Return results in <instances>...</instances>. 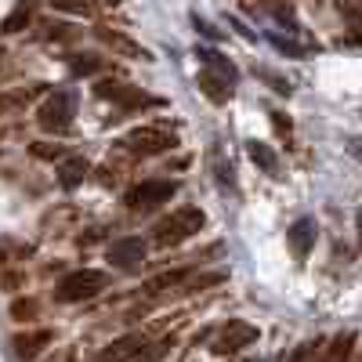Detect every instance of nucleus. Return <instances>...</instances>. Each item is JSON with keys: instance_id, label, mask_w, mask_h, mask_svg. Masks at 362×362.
Listing matches in <instances>:
<instances>
[{"instance_id": "nucleus-3", "label": "nucleus", "mask_w": 362, "mask_h": 362, "mask_svg": "<svg viewBox=\"0 0 362 362\" xmlns=\"http://www.w3.org/2000/svg\"><path fill=\"white\" fill-rule=\"evenodd\" d=\"M119 145L134 156H163V153H170V148H177V134H167L160 127H138Z\"/></svg>"}, {"instance_id": "nucleus-13", "label": "nucleus", "mask_w": 362, "mask_h": 362, "mask_svg": "<svg viewBox=\"0 0 362 362\" xmlns=\"http://www.w3.org/2000/svg\"><path fill=\"white\" fill-rule=\"evenodd\" d=\"M83 177H87V160H80V156H69V160H62V163H58V185H62L66 192L80 189V185H83Z\"/></svg>"}, {"instance_id": "nucleus-17", "label": "nucleus", "mask_w": 362, "mask_h": 362, "mask_svg": "<svg viewBox=\"0 0 362 362\" xmlns=\"http://www.w3.org/2000/svg\"><path fill=\"white\" fill-rule=\"evenodd\" d=\"M29 18H33V0H22V4L4 18V33H18V29L29 25Z\"/></svg>"}, {"instance_id": "nucleus-11", "label": "nucleus", "mask_w": 362, "mask_h": 362, "mask_svg": "<svg viewBox=\"0 0 362 362\" xmlns=\"http://www.w3.org/2000/svg\"><path fill=\"white\" fill-rule=\"evenodd\" d=\"M315 235H319V225H315L312 218H297V221L290 225V232H286L290 250H293L297 257H308L312 247H315Z\"/></svg>"}, {"instance_id": "nucleus-20", "label": "nucleus", "mask_w": 362, "mask_h": 362, "mask_svg": "<svg viewBox=\"0 0 362 362\" xmlns=\"http://www.w3.org/2000/svg\"><path fill=\"white\" fill-rule=\"evenodd\" d=\"M37 300H29V297H18L15 305H11V319H18V322H29V319H37Z\"/></svg>"}, {"instance_id": "nucleus-5", "label": "nucleus", "mask_w": 362, "mask_h": 362, "mask_svg": "<svg viewBox=\"0 0 362 362\" xmlns=\"http://www.w3.org/2000/svg\"><path fill=\"white\" fill-rule=\"evenodd\" d=\"M95 95L98 98H112V102H119L124 109H153V105H163V98L148 95V90H141V87H131V83H116V80L95 83Z\"/></svg>"}, {"instance_id": "nucleus-21", "label": "nucleus", "mask_w": 362, "mask_h": 362, "mask_svg": "<svg viewBox=\"0 0 362 362\" xmlns=\"http://www.w3.org/2000/svg\"><path fill=\"white\" fill-rule=\"evenodd\" d=\"M214 174H218V181H221V185H225V192L232 196V192H235V181H232V167H228V163H218V167H214Z\"/></svg>"}, {"instance_id": "nucleus-15", "label": "nucleus", "mask_w": 362, "mask_h": 362, "mask_svg": "<svg viewBox=\"0 0 362 362\" xmlns=\"http://www.w3.org/2000/svg\"><path fill=\"white\" fill-rule=\"evenodd\" d=\"M247 156L264 170V174H279V156L272 153V148L264 141H247Z\"/></svg>"}, {"instance_id": "nucleus-10", "label": "nucleus", "mask_w": 362, "mask_h": 362, "mask_svg": "<svg viewBox=\"0 0 362 362\" xmlns=\"http://www.w3.org/2000/svg\"><path fill=\"white\" fill-rule=\"evenodd\" d=\"M51 341H54L51 329H29V334H18V337L11 341V348H15V355H18L22 362H33L37 355H44V351L51 348Z\"/></svg>"}, {"instance_id": "nucleus-19", "label": "nucleus", "mask_w": 362, "mask_h": 362, "mask_svg": "<svg viewBox=\"0 0 362 362\" xmlns=\"http://www.w3.org/2000/svg\"><path fill=\"white\" fill-rule=\"evenodd\" d=\"M98 66H102V62H98L95 54H73V58H69V69H73L76 76H90V73H98Z\"/></svg>"}, {"instance_id": "nucleus-14", "label": "nucleus", "mask_w": 362, "mask_h": 362, "mask_svg": "<svg viewBox=\"0 0 362 362\" xmlns=\"http://www.w3.org/2000/svg\"><path fill=\"white\" fill-rule=\"evenodd\" d=\"M196 54H199V62H203L206 69L221 73V76H225V80H232V83L239 80V69H235V66L228 62V58H225L221 51H210V47H196Z\"/></svg>"}, {"instance_id": "nucleus-26", "label": "nucleus", "mask_w": 362, "mask_h": 362, "mask_svg": "<svg viewBox=\"0 0 362 362\" xmlns=\"http://www.w3.org/2000/svg\"><path fill=\"white\" fill-rule=\"evenodd\" d=\"M272 40H276V47H279V51H286V54H293V58H297V54H305L300 47H293L290 40H279V37H272Z\"/></svg>"}, {"instance_id": "nucleus-9", "label": "nucleus", "mask_w": 362, "mask_h": 362, "mask_svg": "<svg viewBox=\"0 0 362 362\" xmlns=\"http://www.w3.org/2000/svg\"><path fill=\"white\" fill-rule=\"evenodd\" d=\"M105 254H109V264H116V268H138L148 250H145V239L127 235V239H116Z\"/></svg>"}, {"instance_id": "nucleus-6", "label": "nucleus", "mask_w": 362, "mask_h": 362, "mask_svg": "<svg viewBox=\"0 0 362 362\" xmlns=\"http://www.w3.org/2000/svg\"><path fill=\"white\" fill-rule=\"evenodd\" d=\"M261 334H257V326L254 322H225L221 329H218V337L210 341V351L214 355H235L239 348H250L254 341H257Z\"/></svg>"}, {"instance_id": "nucleus-28", "label": "nucleus", "mask_w": 362, "mask_h": 362, "mask_svg": "<svg viewBox=\"0 0 362 362\" xmlns=\"http://www.w3.org/2000/svg\"><path fill=\"white\" fill-rule=\"evenodd\" d=\"M109 4H116V0H109Z\"/></svg>"}, {"instance_id": "nucleus-12", "label": "nucleus", "mask_w": 362, "mask_h": 362, "mask_svg": "<svg viewBox=\"0 0 362 362\" xmlns=\"http://www.w3.org/2000/svg\"><path fill=\"white\" fill-rule=\"evenodd\" d=\"M199 90L214 102V105H225L228 98H232V90H235V83L232 80H225L221 73H214V69H206L203 66V73H199Z\"/></svg>"}, {"instance_id": "nucleus-7", "label": "nucleus", "mask_w": 362, "mask_h": 362, "mask_svg": "<svg viewBox=\"0 0 362 362\" xmlns=\"http://www.w3.org/2000/svg\"><path fill=\"white\" fill-rule=\"evenodd\" d=\"M170 196H174V181L153 177V181H141V185H134V189L124 196V203H127L131 210H156V206H163Z\"/></svg>"}, {"instance_id": "nucleus-2", "label": "nucleus", "mask_w": 362, "mask_h": 362, "mask_svg": "<svg viewBox=\"0 0 362 362\" xmlns=\"http://www.w3.org/2000/svg\"><path fill=\"white\" fill-rule=\"evenodd\" d=\"M105 286H109V276H105V272L76 268V272H69L66 279H58L54 297H58V300H66V305H80V300H90L95 293H102Z\"/></svg>"}, {"instance_id": "nucleus-18", "label": "nucleus", "mask_w": 362, "mask_h": 362, "mask_svg": "<svg viewBox=\"0 0 362 362\" xmlns=\"http://www.w3.org/2000/svg\"><path fill=\"white\" fill-rule=\"evenodd\" d=\"M29 156H33V160H62L66 148L54 145V141H33V145H29Z\"/></svg>"}, {"instance_id": "nucleus-16", "label": "nucleus", "mask_w": 362, "mask_h": 362, "mask_svg": "<svg viewBox=\"0 0 362 362\" xmlns=\"http://www.w3.org/2000/svg\"><path fill=\"white\" fill-rule=\"evenodd\" d=\"M351 348H355V334H341V337L329 341V348H326V355L319 362H348Z\"/></svg>"}, {"instance_id": "nucleus-24", "label": "nucleus", "mask_w": 362, "mask_h": 362, "mask_svg": "<svg viewBox=\"0 0 362 362\" xmlns=\"http://www.w3.org/2000/svg\"><path fill=\"white\" fill-rule=\"evenodd\" d=\"M272 124H276L283 134H290V131H293V124H290V116H286V112H272Z\"/></svg>"}, {"instance_id": "nucleus-4", "label": "nucleus", "mask_w": 362, "mask_h": 362, "mask_svg": "<svg viewBox=\"0 0 362 362\" xmlns=\"http://www.w3.org/2000/svg\"><path fill=\"white\" fill-rule=\"evenodd\" d=\"M73 116H76V98L69 90H54L44 105H37V124L44 131H66L73 124Z\"/></svg>"}, {"instance_id": "nucleus-27", "label": "nucleus", "mask_w": 362, "mask_h": 362, "mask_svg": "<svg viewBox=\"0 0 362 362\" xmlns=\"http://www.w3.org/2000/svg\"><path fill=\"white\" fill-rule=\"evenodd\" d=\"M348 153L362 160V141H358V138H348Z\"/></svg>"}, {"instance_id": "nucleus-8", "label": "nucleus", "mask_w": 362, "mask_h": 362, "mask_svg": "<svg viewBox=\"0 0 362 362\" xmlns=\"http://www.w3.org/2000/svg\"><path fill=\"white\" fill-rule=\"evenodd\" d=\"M141 351H145V337H141V334H124V337L109 341L90 362H131V358H138Z\"/></svg>"}, {"instance_id": "nucleus-1", "label": "nucleus", "mask_w": 362, "mask_h": 362, "mask_svg": "<svg viewBox=\"0 0 362 362\" xmlns=\"http://www.w3.org/2000/svg\"><path fill=\"white\" fill-rule=\"evenodd\" d=\"M203 210L199 206H181V210H174V214H167V218H160L156 225H153V243L156 247H181L185 239H192L199 228H203Z\"/></svg>"}, {"instance_id": "nucleus-25", "label": "nucleus", "mask_w": 362, "mask_h": 362, "mask_svg": "<svg viewBox=\"0 0 362 362\" xmlns=\"http://www.w3.org/2000/svg\"><path fill=\"white\" fill-rule=\"evenodd\" d=\"M51 37H54V40H73V37H76V29H73V25H54V29H51Z\"/></svg>"}, {"instance_id": "nucleus-23", "label": "nucleus", "mask_w": 362, "mask_h": 362, "mask_svg": "<svg viewBox=\"0 0 362 362\" xmlns=\"http://www.w3.org/2000/svg\"><path fill=\"white\" fill-rule=\"evenodd\" d=\"M261 80H264V83H272V87H276V90H283V95H290V83H286V80H279L276 73H268V69H261Z\"/></svg>"}, {"instance_id": "nucleus-22", "label": "nucleus", "mask_w": 362, "mask_h": 362, "mask_svg": "<svg viewBox=\"0 0 362 362\" xmlns=\"http://www.w3.org/2000/svg\"><path fill=\"white\" fill-rule=\"evenodd\" d=\"M58 11H73V15H83L87 11V0H51Z\"/></svg>"}]
</instances>
